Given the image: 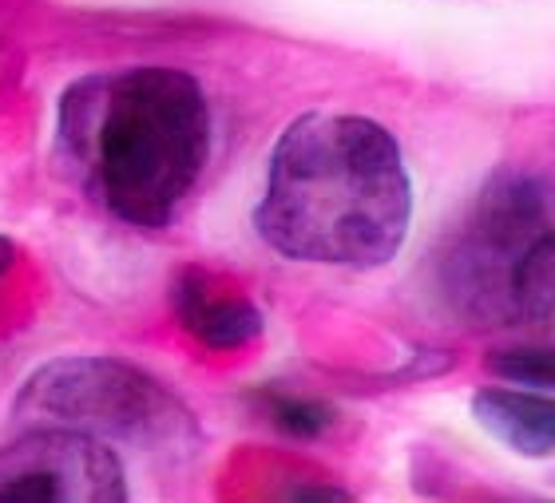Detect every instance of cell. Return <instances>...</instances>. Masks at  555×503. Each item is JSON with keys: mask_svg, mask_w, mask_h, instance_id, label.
<instances>
[{"mask_svg": "<svg viewBox=\"0 0 555 503\" xmlns=\"http://www.w3.org/2000/svg\"><path fill=\"white\" fill-rule=\"evenodd\" d=\"M210 159L203 83L167 64L80 76L56 107V163L107 215L163 230Z\"/></svg>", "mask_w": 555, "mask_h": 503, "instance_id": "6da1fadb", "label": "cell"}, {"mask_svg": "<svg viewBox=\"0 0 555 503\" xmlns=\"http://www.w3.org/2000/svg\"><path fill=\"white\" fill-rule=\"evenodd\" d=\"M413 222V183L389 131L365 115L310 112L270 151L255 230L310 266L373 270L397 258Z\"/></svg>", "mask_w": 555, "mask_h": 503, "instance_id": "7a4b0ae2", "label": "cell"}, {"mask_svg": "<svg viewBox=\"0 0 555 503\" xmlns=\"http://www.w3.org/2000/svg\"><path fill=\"white\" fill-rule=\"evenodd\" d=\"M440 298L473 330L555 318V215L547 186L504 171L480 191L437 262Z\"/></svg>", "mask_w": 555, "mask_h": 503, "instance_id": "3957f363", "label": "cell"}, {"mask_svg": "<svg viewBox=\"0 0 555 503\" xmlns=\"http://www.w3.org/2000/svg\"><path fill=\"white\" fill-rule=\"evenodd\" d=\"M16 428H72L155 456L195 452L203 433L163 381L116 357H56L12 401Z\"/></svg>", "mask_w": 555, "mask_h": 503, "instance_id": "277c9868", "label": "cell"}, {"mask_svg": "<svg viewBox=\"0 0 555 503\" xmlns=\"http://www.w3.org/2000/svg\"><path fill=\"white\" fill-rule=\"evenodd\" d=\"M128 472L116 448L72 428H24L0 444V503H124Z\"/></svg>", "mask_w": 555, "mask_h": 503, "instance_id": "5b68a950", "label": "cell"}, {"mask_svg": "<svg viewBox=\"0 0 555 503\" xmlns=\"http://www.w3.org/2000/svg\"><path fill=\"white\" fill-rule=\"evenodd\" d=\"M171 306L175 318L183 321V330L207 349H238V345L255 341L267 325L255 301L238 298V294H215L210 278L198 270L179 274V282L171 286Z\"/></svg>", "mask_w": 555, "mask_h": 503, "instance_id": "8992f818", "label": "cell"}, {"mask_svg": "<svg viewBox=\"0 0 555 503\" xmlns=\"http://www.w3.org/2000/svg\"><path fill=\"white\" fill-rule=\"evenodd\" d=\"M473 412L488 436L508 444L520 456L555 452V397L516 389H485L473 397Z\"/></svg>", "mask_w": 555, "mask_h": 503, "instance_id": "52a82bcc", "label": "cell"}, {"mask_svg": "<svg viewBox=\"0 0 555 503\" xmlns=\"http://www.w3.org/2000/svg\"><path fill=\"white\" fill-rule=\"evenodd\" d=\"M488 369L508 385L555 392V349H508L488 357Z\"/></svg>", "mask_w": 555, "mask_h": 503, "instance_id": "ba28073f", "label": "cell"}, {"mask_svg": "<svg viewBox=\"0 0 555 503\" xmlns=\"http://www.w3.org/2000/svg\"><path fill=\"white\" fill-rule=\"evenodd\" d=\"M267 404V416L282 428V433L298 436V440H313V436H322L330 424H334V412L322 409V404L313 401H298V397H278V392H267L262 397Z\"/></svg>", "mask_w": 555, "mask_h": 503, "instance_id": "9c48e42d", "label": "cell"}, {"mask_svg": "<svg viewBox=\"0 0 555 503\" xmlns=\"http://www.w3.org/2000/svg\"><path fill=\"white\" fill-rule=\"evenodd\" d=\"M12 242L4 238V234H0V274H9V266H12Z\"/></svg>", "mask_w": 555, "mask_h": 503, "instance_id": "30bf717a", "label": "cell"}]
</instances>
